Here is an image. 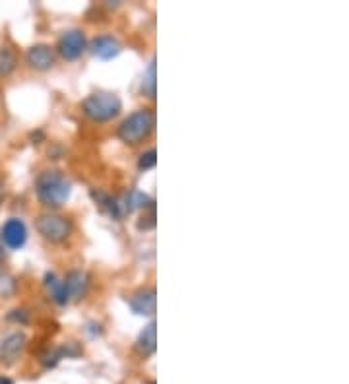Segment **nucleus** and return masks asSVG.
<instances>
[{"label": "nucleus", "mask_w": 349, "mask_h": 384, "mask_svg": "<svg viewBox=\"0 0 349 384\" xmlns=\"http://www.w3.org/2000/svg\"><path fill=\"white\" fill-rule=\"evenodd\" d=\"M72 192L70 180L61 171H43L35 180V194L47 208H61Z\"/></svg>", "instance_id": "nucleus-1"}, {"label": "nucleus", "mask_w": 349, "mask_h": 384, "mask_svg": "<svg viewBox=\"0 0 349 384\" xmlns=\"http://www.w3.org/2000/svg\"><path fill=\"white\" fill-rule=\"evenodd\" d=\"M47 290L51 297L59 305H66L70 301H78L87 293L90 287V278L84 272H70L64 280H56L54 275H47Z\"/></svg>", "instance_id": "nucleus-2"}, {"label": "nucleus", "mask_w": 349, "mask_h": 384, "mask_svg": "<svg viewBox=\"0 0 349 384\" xmlns=\"http://www.w3.org/2000/svg\"><path fill=\"white\" fill-rule=\"evenodd\" d=\"M155 128V113L152 109H138L132 115L124 118L121 126H118V138L128 144V146H136L146 140L149 134L154 132Z\"/></svg>", "instance_id": "nucleus-3"}, {"label": "nucleus", "mask_w": 349, "mask_h": 384, "mask_svg": "<svg viewBox=\"0 0 349 384\" xmlns=\"http://www.w3.org/2000/svg\"><path fill=\"white\" fill-rule=\"evenodd\" d=\"M82 111L87 118L95 123H107L121 115L123 111V101L116 94L111 92H97L85 97L82 101Z\"/></svg>", "instance_id": "nucleus-4"}, {"label": "nucleus", "mask_w": 349, "mask_h": 384, "mask_svg": "<svg viewBox=\"0 0 349 384\" xmlns=\"http://www.w3.org/2000/svg\"><path fill=\"white\" fill-rule=\"evenodd\" d=\"M35 229L45 241L61 244L72 235V221L59 213H43L35 220Z\"/></svg>", "instance_id": "nucleus-5"}, {"label": "nucleus", "mask_w": 349, "mask_h": 384, "mask_svg": "<svg viewBox=\"0 0 349 384\" xmlns=\"http://www.w3.org/2000/svg\"><path fill=\"white\" fill-rule=\"evenodd\" d=\"M85 47H87L85 33L82 30H70L59 41V55L66 61H76L84 55Z\"/></svg>", "instance_id": "nucleus-6"}, {"label": "nucleus", "mask_w": 349, "mask_h": 384, "mask_svg": "<svg viewBox=\"0 0 349 384\" xmlns=\"http://www.w3.org/2000/svg\"><path fill=\"white\" fill-rule=\"evenodd\" d=\"M25 345H27V337L23 336L22 332H14L2 340L0 344V363L4 367L14 365L16 361L22 357V353L25 352Z\"/></svg>", "instance_id": "nucleus-7"}, {"label": "nucleus", "mask_w": 349, "mask_h": 384, "mask_svg": "<svg viewBox=\"0 0 349 384\" xmlns=\"http://www.w3.org/2000/svg\"><path fill=\"white\" fill-rule=\"evenodd\" d=\"M0 241L8 249H22L25 241H27V228H25V223L22 220H18V218H10L2 225Z\"/></svg>", "instance_id": "nucleus-8"}, {"label": "nucleus", "mask_w": 349, "mask_h": 384, "mask_svg": "<svg viewBox=\"0 0 349 384\" xmlns=\"http://www.w3.org/2000/svg\"><path fill=\"white\" fill-rule=\"evenodd\" d=\"M25 61H27V64L33 70H49V68H53L56 55H54V51L49 45L41 43V45H33L31 49H27Z\"/></svg>", "instance_id": "nucleus-9"}, {"label": "nucleus", "mask_w": 349, "mask_h": 384, "mask_svg": "<svg viewBox=\"0 0 349 384\" xmlns=\"http://www.w3.org/2000/svg\"><path fill=\"white\" fill-rule=\"evenodd\" d=\"M130 309L142 316H154L155 313V290H140L130 297Z\"/></svg>", "instance_id": "nucleus-10"}, {"label": "nucleus", "mask_w": 349, "mask_h": 384, "mask_svg": "<svg viewBox=\"0 0 349 384\" xmlns=\"http://www.w3.org/2000/svg\"><path fill=\"white\" fill-rule=\"evenodd\" d=\"M92 53L101 61H111L121 53V43L111 35H101L97 39H93Z\"/></svg>", "instance_id": "nucleus-11"}, {"label": "nucleus", "mask_w": 349, "mask_h": 384, "mask_svg": "<svg viewBox=\"0 0 349 384\" xmlns=\"http://www.w3.org/2000/svg\"><path fill=\"white\" fill-rule=\"evenodd\" d=\"M157 340H155V322H149L146 328L140 332L138 340H136V352L146 359L149 355H154L155 347H157Z\"/></svg>", "instance_id": "nucleus-12"}, {"label": "nucleus", "mask_w": 349, "mask_h": 384, "mask_svg": "<svg viewBox=\"0 0 349 384\" xmlns=\"http://www.w3.org/2000/svg\"><path fill=\"white\" fill-rule=\"evenodd\" d=\"M18 66V56L10 47H0V78H6Z\"/></svg>", "instance_id": "nucleus-13"}, {"label": "nucleus", "mask_w": 349, "mask_h": 384, "mask_svg": "<svg viewBox=\"0 0 349 384\" xmlns=\"http://www.w3.org/2000/svg\"><path fill=\"white\" fill-rule=\"evenodd\" d=\"M142 89H144V94H146L147 97H152V99H154L155 97V63L154 61H152V64H149V68H147L146 72V76H144Z\"/></svg>", "instance_id": "nucleus-14"}, {"label": "nucleus", "mask_w": 349, "mask_h": 384, "mask_svg": "<svg viewBox=\"0 0 349 384\" xmlns=\"http://www.w3.org/2000/svg\"><path fill=\"white\" fill-rule=\"evenodd\" d=\"M155 163H157V151L155 149H147L144 151L138 159V169L140 171H149V169H154Z\"/></svg>", "instance_id": "nucleus-15"}, {"label": "nucleus", "mask_w": 349, "mask_h": 384, "mask_svg": "<svg viewBox=\"0 0 349 384\" xmlns=\"http://www.w3.org/2000/svg\"><path fill=\"white\" fill-rule=\"evenodd\" d=\"M2 202H4V180L0 177V206H2Z\"/></svg>", "instance_id": "nucleus-16"}, {"label": "nucleus", "mask_w": 349, "mask_h": 384, "mask_svg": "<svg viewBox=\"0 0 349 384\" xmlns=\"http://www.w3.org/2000/svg\"><path fill=\"white\" fill-rule=\"evenodd\" d=\"M4 256H6V251H4V244L0 241V266H2V262H4Z\"/></svg>", "instance_id": "nucleus-17"}, {"label": "nucleus", "mask_w": 349, "mask_h": 384, "mask_svg": "<svg viewBox=\"0 0 349 384\" xmlns=\"http://www.w3.org/2000/svg\"><path fill=\"white\" fill-rule=\"evenodd\" d=\"M0 384H14V380L10 376H0Z\"/></svg>", "instance_id": "nucleus-18"}]
</instances>
